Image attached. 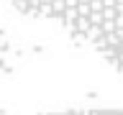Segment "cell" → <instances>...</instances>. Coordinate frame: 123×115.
I'll return each mask as SVG.
<instances>
[{"label": "cell", "mask_w": 123, "mask_h": 115, "mask_svg": "<svg viewBox=\"0 0 123 115\" xmlns=\"http://www.w3.org/2000/svg\"><path fill=\"white\" fill-rule=\"evenodd\" d=\"M46 115H123V110H62V113H46Z\"/></svg>", "instance_id": "7a4b0ae2"}, {"label": "cell", "mask_w": 123, "mask_h": 115, "mask_svg": "<svg viewBox=\"0 0 123 115\" xmlns=\"http://www.w3.org/2000/svg\"><path fill=\"white\" fill-rule=\"evenodd\" d=\"M23 15L54 23L123 74V0H3Z\"/></svg>", "instance_id": "6da1fadb"}]
</instances>
